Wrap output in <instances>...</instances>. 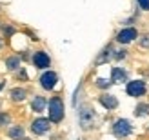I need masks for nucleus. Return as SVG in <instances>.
Instances as JSON below:
<instances>
[{
  "mask_svg": "<svg viewBox=\"0 0 149 140\" xmlns=\"http://www.w3.org/2000/svg\"><path fill=\"white\" fill-rule=\"evenodd\" d=\"M6 126H11V115L6 111H0V127H6Z\"/></svg>",
  "mask_w": 149,
  "mask_h": 140,
  "instance_id": "obj_19",
  "label": "nucleus"
},
{
  "mask_svg": "<svg viewBox=\"0 0 149 140\" xmlns=\"http://www.w3.org/2000/svg\"><path fill=\"white\" fill-rule=\"evenodd\" d=\"M95 86L98 87V89H102V91H107L109 87L113 86V82H111V78H102V77H100V78L95 80Z\"/></svg>",
  "mask_w": 149,
  "mask_h": 140,
  "instance_id": "obj_17",
  "label": "nucleus"
},
{
  "mask_svg": "<svg viewBox=\"0 0 149 140\" xmlns=\"http://www.w3.org/2000/svg\"><path fill=\"white\" fill-rule=\"evenodd\" d=\"M22 65V58L18 55H9L6 58V69L7 71H18Z\"/></svg>",
  "mask_w": 149,
  "mask_h": 140,
  "instance_id": "obj_13",
  "label": "nucleus"
},
{
  "mask_svg": "<svg viewBox=\"0 0 149 140\" xmlns=\"http://www.w3.org/2000/svg\"><path fill=\"white\" fill-rule=\"evenodd\" d=\"M78 124H80V127L84 129V131H91L95 127V124H96V111L93 109L91 104H82L78 107Z\"/></svg>",
  "mask_w": 149,
  "mask_h": 140,
  "instance_id": "obj_1",
  "label": "nucleus"
},
{
  "mask_svg": "<svg viewBox=\"0 0 149 140\" xmlns=\"http://www.w3.org/2000/svg\"><path fill=\"white\" fill-rule=\"evenodd\" d=\"M109 78H111L113 84H124V82H129V73L124 68H111V77Z\"/></svg>",
  "mask_w": 149,
  "mask_h": 140,
  "instance_id": "obj_10",
  "label": "nucleus"
},
{
  "mask_svg": "<svg viewBox=\"0 0 149 140\" xmlns=\"http://www.w3.org/2000/svg\"><path fill=\"white\" fill-rule=\"evenodd\" d=\"M31 62L36 69L40 71H47V68H51V56L46 53V51H35L31 55Z\"/></svg>",
  "mask_w": 149,
  "mask_h": 140,
  "instance_id": "obj_6",
  "label": "nucleus"
},
{
  "mask_svg": "<svg viewBox=\"0 0 149 140\" xmlns=\"http://www.w3.org/2000/svg\"><path fill=\"white\" fill-rule=\"evenodd\" d=\"M46 107H47V100H46V97H40V95L33 97V100H31V111H35L36 115H40V113L46 111Z\"/></svg>",
  "mask_w": 149,
  "mask_h": 140,
  "instance_id": "obj_12",
  "label": "nucleus"
},
{
  "mask_svg": "<svg viewBox=\"0 0 149 140\" xmlns=\"http://www.w3.org/2000/svg\"><path fill=\"white\" fill-rule=\"evenodd\" d=\"M0 29H2V33H4V36L6 38H11V36L17 33V29H15L13 26H9V24H6V26H0Z\"/></svg>",
  "mask_w": 149,
  "mask_h": 140,
  "instance_id": "obj_20",
  "label": "nucleus"
},
{
  "mask_svg": "<svg viewBox=\"0 0 149 140\" xmlns=\"http://www.w3.org/2000/svg\"><path fill=\"white\" fill-rule=\"evenodd\" d=\"M47 113H49L47 118L51 120V124H60L64 120V115H65L64 100L60 97H51L47 102Z\"/></svg>",
  "mask_w": 149,
  "mask_h": 140,
  "instance_id": "obj_2",
  "label": "nucleus"
},
{
  "mask_svg": "<svg viewBox=\"0 0 149 140\" xmlns=\"http://www.w3.org/2000/svg\"><path fill=\"white\" fill-rule=\"evenodd\" d=\"M49 129H51V120L49 118H44V116H38V118H35L31 122V131H33V135H46L49 133Z\"/></svg>",
  "mask_w": 149,
  "mask_h": 140,
  "instance_id": "obj_8",
  "label": "nucleus"
},
{
  "mask_svg": "<svg viewBox=\"0 0 149 140\" xmlns=\"http://www.w3.org/2000/svg\"><path fill=\"white\" fill-rule=\"evenodd\" d=\"M17 78H18V80H27V73H26L24 68H20V69L17 71Z\"/></svg>",
  "mask_w": 149,
  "mask_h": 140,
  "instance_id": "obj_23",
  "label": "nucleus"
},
{
  "mask_svg": "<svg viewBox=\"0 0 149 140\" xmlns=\"http://www.w3.org/2000/svg\"><path fill=\"white\" fill-rule=\"evenodd\" d=\"M135 116H138V118L149 116V102H138L135 106Z\"/></svg>",
  "mask_w": 149,
  "mask_h": 140,
  "instance_id": "obj_16",
  "label": "nucleus"
},
{
  "mask_svg": "<svg viewBox=\"0 0 149 140\" xmlns=\"http://www.w3.org/2000/svg\"><path fill=\"white\" fill-rule=\"evenodd\" d=\"M147 133H149V124H147Z\"/></svg>",
  "mask_w": 149,
  "mask_h": 140,
  "instance_id": "obj_27",
  "label": "nucleus"
},
{
  "mask_svg": "<svg viewBox=\"0 0 149 140\" xmlns=\"http://www.w3.org/2000/svg\"><path fill=\"white\" fill-rule=\"evenodd\" d=\"M125 93L133 98H140L147 93V82L142 78H136V80H129L125 84Z\"/></svg>",
  "mask_w": 149,
  "mask_h": 140,
  "instance_id": "obj_4",
  "label": "nucleus"
},
{
  "mask_svg": "<svg viewBox=\"0 0 149 140\" xmlns=\"http://www.w3.org/2000/svg\"><path fill=\"white\" fill-rule=\"evenodd\" d=\"M136 6L142 11H149V0H136Z\"/></svg>",
  "mask_w": 149,
  "mask_h": 140,
  "instance_id": "obj_22",
  "label": "nucleus"
},
{
  "mask_svg": "<svg viewBox=\"0 0 149 140\" xmlns=\"http://www.w3.org/2000/svg\"><path fill=\"white\" fill-rule=\"evenodd\" d=\"M26 131H24V127L22 126H9L7 127V131H6V135L9 137L11 140H20V138H24L26 135Z\"/></svg>",
  "mask_w": 149,
  "mask_h": 140,
  "instance_id": "obj_15",
  "label": "nucleus"
},
{
  "mask_svg": "<svg viewBox=\"0 0 149 140\" xmlns=\"http://www.w3.org/2000/svg\"><path fill=\"white\" fill-rule=\"evenodd\" d=\"M9 98L13 100V102H24L26 98H27V91L24 89V87H13V89L9 91Z\"/></svg>",
  "mask_w": 149,
  "mask_h": 140,
  "instance_id": "obj_14",
  "label": "nucleus"
},
{
  "mask_svg": "<svg viewBox=\"0 0 149 140\" xmlns=\"http://www.w3.org/2000/svg\"><path fill=\"white\" fill-rule=\"evenodd\" d=\"M2 49H4V38L0 36V51H2Z\"/></svg>",
  "mask_w": 149,
  "mask_h": 140,
  "instance_id": "obj_24",
  "label": "nucleus"
},
{
  "mask_svg": "<svg viewBox=\"0 0 149 140\" xmlns=\"http://www.w3.org/2000/svg\"><path fill=\"white\" fill-rule=\"evenodd\" d=\"M138 36H140V33H138V29L136 27H122L120 31L116 33V36H115V40L118 42V44H122V46H127V44H131V42H135V40H138Z\"/></svg>",
  "mask_w": 149,
  "mask_h": 140,
  "instance_id": "obj_5",
  "label": "nucleus"
},
{
  "mask_svg": "<svg viewBox=\"0 0 149 140\" xmlns=\"http://www.w3.org/2000/svg\"><path fill=\"white\" fill-rule=\"evenodd\" d=\"M111 131L116 138H127L133 133V124L127 118H116L111 126Z\"/></svg>",
  "mask_w": 149,
  "mask_h": 140,
  "instance_id": "obj_3",
  "label": "nucleus"
},
{
  "mask_svg": "<svg viewBox=\"0 0 149 140\" xmlns=\"http://www.w3.org/2000/svg\"><path fill=\"white\" fill-rule=\"evenodd\" d=\"M138 46L142 49H149V33H140L138 36Z\"/></svg>",
  "mask_w": 149,
  "mask_h": 140,
  "instance_id": "obj_18",
  "label": "nucleus"
},
{
  "mask_svg": "<svg viewBox=\"0 0 149 140\" xmlns=\"http://www.w3.org/2000/svg\"><path fill=\"white\" fill-rule=\"evenodd\" d=\"M113 55H115V47H113V44H107V46H106V47H104L100 53H98V56L95 58V64H96V65L107 64L111 58H113Z\"/></svg>",
  "mask_w": 149,
  "mask_h": 140,
  "instance_id": "obj_11",
  "label": "nucleus"
},
{
  "mask_svg": "<svg viewBox=\"0 0 149 140\" xmlns=\"http://www.w3.org/2000/svg\"><path fill=\"white\" fill-rule=\"evenodd\" d=\"M98 104L104 109H107V111H113V109L118 107V98L115 95H111V93H102L98 97Z\"/></svg>",
  "mask_w": 149,
  "mask_h": 140,
  "instance_id": "obj_9",
  "label": "nucleus"
},
{
  "mask_svg": "<svg viewBox=\"0 0 149 140\" xmlns=\"http://www.w3.org/2000/svg\"><path fill=\"white\" fill-rule=\"evenodd\" d=\"M0 106H2V102H0Z\"/></svg>",
  "mask_w": 149,
  "mask_h": 140,
  "instance_id": "obj_28",
  "label": "nucleus"
},
{
  "mask_svg": "<svg viewBox=\"0 0 149 140\" xmlns=\"http://www.w3.org/2000/svg\"><path fill=\"white\" fill-rule=\"evenodd\" d=\"M20 140H31V138H27V137H24V138H20Z\"/></svg>",
  "mask_w": 149,
  "mask_h": 140,
  "instance_id": "obj_25",
  "label": "nucleus"
},
{
  "mask_svg": "<svg viewBox=\"0 0 149 140\" xmlns=\"http://www.w3.org/2000/svg\"><path fill=\"white\" fill-rule=\"evenodd\" d=\"M38 82H40V87H42V89H46V91H53L55 87H56V82H58V75H56L55 71L47 69V71H44L42 75H40Z\"/></svg>",
  "mask_w": 149,
  "mask_h": 140,
  "instance_id": "obj_7",
  "label": "nucleus"
},
{
  "mask_svg": "<svg viewBox=\"0 0 149 140\" xmlns=\"http://www.w3.org/2000/svg\"><path fill=\"white\" fill-rule=\"evenodd\" d=\"M113 58H115V60H118V62L124 60V58H127V49H125V47L116 49V51H115V55H113Z\"/></svg>",
  "mask_w": 149,
  "mask_h": 140,
  "instance_id": "obj_21",
  "label": "nucleus"
},
{
  "mask_svg": "<svg viewBox=\"0 0 149 140\" xmlns=\"http://www.w3.org/2000/svg\"><path fill=\"white\" fill-rule=\"evenodd\" d=\"M2 87H4V84H0V89H2Z\"/></svg>",
  "mask_w": 149,
  "mask_h": 140,
  "instance_id": "obj_26",
  "label": "nucleus"
}]
</instances>
